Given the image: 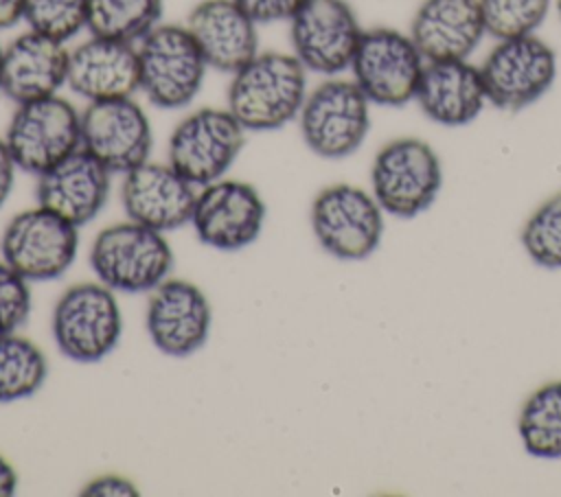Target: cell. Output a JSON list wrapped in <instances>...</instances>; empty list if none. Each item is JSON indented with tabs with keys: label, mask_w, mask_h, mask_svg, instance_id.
I'll return each mask as SVG.
<instances>
[{
	"label": "cell",
	"mask_w": 561,
	"mask_h": 497,
	"mask_svg": "<svg viewBox=\"0 0 561 497\" xmlns=\"http://www.w3.org/2000/svg\"><path fill=\"white\" fill-rule=\"evenodd\" d=\"M414 101L432 123L443 127L473 123L489 103L480 68L467 59L425 61Z\"/></svg>",
	"instance_id": "obj_22"
},
{
	"label": "cell",
	"mask_w": 561,
	"mask_h": 497,
	"mask_svg": "<svg viewBox=\"0 0 561 497\" xmlns=\"http://www.w3.org/2000/svg\"><path fill=\"white\" fill-rule=\"evenodd\" d=\"M164 0H88L90 35L138 44L160 24Z\"/></svg>",
	"instance_id": "obj_26"
},
{
	"label": "cell",
	"mask_w": 561,
	"mask_h": 497,
	"mask_svg": "<svg viewBox=\"0 0 561 497\" xmlns=\"http://www.w3.org/2000/svg\"><path fill=\"white\" fill-rule=\"evenodd\" d=\"M309 217L320 247L340 261L368 258L383 236L381 206L373 193L353 184L322 188Z\"/></svg>",
	"instance_id": "obj_11"
},
{
	"label": "cell",
	"mask_w": 561,
	"mask_h": 497,
	"mask_svg": "<svg viewBox=\"0 0 561 497\" xmlns=\"http://www.w3.org/2000/svg\"><path fill=\"white\" fill-rule=\"evenodd\" d=\"M370 105L353 79L329 77L318 83L296 118L309 151L324 160L353 155L368 136Z\"/></svg>",
	"instance_id": "obj_6"
},
{
	"label": "cell",
	"mask_w": 561,
	"mask_h": 497,
	"mask_svg": "<svg viewBox=\"0 0 561 497\" xmlns=\"http://www.w3.org/2000/svg\"><path fill=\"white\" fill-rule=\"evenodd\" d=\"M522 245L535 265L561 269V190L539 204L526 219Z\"/></svg>",
	"instance_id": "obj_27"
},
{
	"label": "cell",
	"mask_w": 561,
	"mask_h": 497,
	"mask_svg": "<svg viewBox=\"0 0 561 497\" xmlns=\"http://www.w3.org/2000/svg\"><path fill=\"white\" fill-rule=\"evenodd\" d=\"M265 223L259 190L241 180H215L199 186L191 226L197 239L215 250L234 252L254 243Z\"/></svg>",
	"instance_id": "obj_15"
},
{
	"label": "cell",
	"mask_w": 561,
	"mask_h": 497,
	"mask_svg": "<svg viewBox=\"0 0 561 497\" xmlns=\"http://www.w3.org/2000/svg\"><path fill=\"white\" fill-rule=\"evenodd\" d=\"M245 134L228 107H199L173 127L167 162L193 186H206L230 171L245 145Z\"/></svg>",
	"instance_id": "obj_9"
},
{
	"label": "cell",
	"mask_w": 561,
	"mask_h": 497,
	"mask_svg": "<svg viewBox=\"0 0 561 497\" xmlns=\"http://www.w3.org/2000/svg\"><path fill=\"white\" fill-rule=\"evenodd\" d=\"M256 24L289 22L307 0H234Z\"/></svg>",
	"instance_id": "obj_31"
},
{
	"label": "cell",
	"mask_w": 561,
	"mask_h": 497,
	"mask_svg": "<svg viewBox=\"0 0 561 497\" xmlns=\"http://www.w3.org/2000/svg\"><path fill=\"white\" fill-rule=\"evenodd\" d=\"M373 197L383 212L412 219L440 193L443 166L430 142L403 136L386 142L370 166Z\"/></svg>",
	"instance_id": "obj_5"
},
{
	"label": "cell",
	"mask_w": 561,
	"mask_h": 497,
	"mask_svg": "<svg viewBox=\"0 0 561 497\" xmlns=\"http://www.w3.org/2000/svg\"><path fill=\"white\" fill-rule=\"evenodd\" d=\"M18 490V473L13 464L0 453V497H9Z\"/></svg>",
	"instance_id": "obj_35"
},
{
	"label": "cell",
	"mask_w": 561,
	"mask_h": 497,
	"mask_svg": "<svg viewBox=\"0 0 561 497\" xmlns=\"http://www.w3.org/2000/svg\"><path fill=\"white\" fill-rule=\"evenodd\" d=\"M81 149L112 175L140 166L153 149V129L145 107L134 96L88 103L81 109Z\"/></svg>",
	"instance_id": "obj_13"
},
{
	"label": "cell",
	"mask_w": 561,
	"mask_h": 497,
	"mask_svg": "<svg viewBox=\"0 0 561 497\" xmlns=\"http://www.w3.org/2000/svg\"><path fill=\"white\" fill-rule=\"evenodd\" d=\"M48 377L44 350L20 333L0 335V403H15L37 394Z\"/></svg>",
	"instance_id": "obj_25"
},
{
	"label": "cell",
	"mask_w": 561,
	"mask_h": 497,
	"mask_svg": "<svg viewBox=\"0 0 561 497\" xmlns=\"http://www.w3.org/2000/svg\"><path fill=\"white\" fill-rule=\"evenodd\" d=\"M307 92V70L291 53L259 50L230 74L226 107L245 131H274L298 118Z\"/></svg>",
	"instance_id": "obj_1"
},
{
	"label": "cell",
	"mask_w": 561,
	"mask_h": 497,
	"mask_svg": "<svg viewBox=\"0 0 561 497\" xmlns=\"http://www.w3.org/2000/svg\"><path fill=\"white\" fill-rule=\"evenodd\" d=\"M197 186L182 177L169 162H142L127 171L121 184V204L127 219L158 232L191 223Z\"/></svg>",
	"instance_id": "obj_17"
},
{
	"label": "cell",
	"mask_w": 561,
	"mask_h": 497,
	"mask_svg": "<svg viewBox=\"0 0 561 497\" xmlns=\"http://www.w3.org/2000/svg\"><path fill=\"white\" fill-rule=\"evenodd\" d=\"M66 85L88 103L134 96L140 90L136 44L90 35L68 53Z\"/></svg>",
	"instance_id": "obj_18"
},
{
	"label": "cell",
	"mask_w": 561,
	"mask_h": 497,
	"mask_svg": "<svg viewBox=\"0 0 561 497\" xmlns=\"http://www.w3.org/2000/svg\"><path fill=\"white\" fill-rule=\"evenodd\" d=\"M140 92L160 109L191 105L204 88L208 63L186 24H158L138 44Z\"/></svg>",
	"instance_id": "obj_3"
},
{
	"label": "cell",
	"mask_w": 561,
	"mask_h": 497,
	"mask_svg": "<svg viewBox=\"0 0 561 497\" xmlns=\"http://www.w3.org/2000/svg\"><path fill=\"white\" fill-rule=\"evenodd\" d=\"M423 68L425 57L410 33L375 26L362 33L348 70L370 103L401 107L414 101Z\"/></svg>",
	"instance_id": "obj_10"
},
{
	"label": "cell",
	"mask_w": 561,
	"mask_h": 497,
	"mask_svg": "<svg viewBox=\"0 0 561 497\" xmlns=\"http://www.w3.org/2000/svg\"><path fill=\"white\" fill-rule=\"evenodd\" d=\"M213 324V311L206 293L191 280L164 278L149 291L145 326L151 344L169 357H188L197 352Z\"/></svg>",
	"instance_id": "obj_16"
},
{
	"label": "cell",
	"mask_w": 561,
	"mask_h": 497,
	"mask_svg": "<svg viewBox=\"0 0 561 497\" xmlns=\"http://www.w3.org/2000/svg\"><path fill=\"white\" fill-rule=\"evenodd\" d=\"M554 4H557V13H559V20H561V0H554Z\"/></svg>",
	"instance_id": "obj_37"
},
{
	"label": "cell",
	"mask_w": 561,
	"mask_h": 497,
	"mask_svg": "<svg viewBox=\"0 0 561 497\" xmlns=\"http://www.w3.org/2000/svg\"><path fill=\"white\" fill-rule=\"evenodd\" d=\"M112 186V173L85 149H77L59 164L37 175V204L68 219L77 228L96 219Z\"/></svg>",
	"instance_id": "obj_19"
},
{
	"label": "cell",
	"mask_w": 561,
	"mask_h": 497,
	"mask_svg": "<svg viewBox=\"0 0 561 497\" xmlns=\"http://www.w3.org/2000/svg\"><path fill=\"white\" fill-rule=\"evenodd\" d=\"M484 35L478 0H423L410 24L425 61L467 59Z\"/></svg>",
	"instance_id": "obj_23"
},
{
	"label": "cell",
	"mask_w": 561,
	"mask_h": 497,
	"mask_svg": "<svg viewBox=\"0 0 561 497\" xmlns=\"http://www.w3.org/2000/svg\"><path fill=\"white\" fill-rule=\"evenodd\" d=\"M24 22L31 31L66 44L88 28V0H24Z\"/></svg>",
	"instance_id": "obj_29"
},
{
	"label": "cell",
	"mask_w": 561,
	"mask_h": 497,
	"mask_svg": "<svg viewBox=\"0 0 561 497\" xmlns=\"http://www.w3.org/2000/svg\"><path fill=\"white\" fill-rule=\"evenodd\" d=\"M24 22V0H0V31Z\"/></svg>",
	"instance_id": "obj_34"
},
{
	"label": "cell",
	"mask_w": 561,
	"mask_h": 497,
	"mask_svg": "<svg viewBox=\"0 0 561 497\" xmlns=\"http://www.w3.org/2000/svg\"><path fill=\"white\" fill-rule=\"evenodd\" d=\"M50 333L57 350L75 363L105 359L123 333L116 291L101 280L68 287L53 307Z\"/></svg>",
	"instance_id": "obj_4"
},
{
	"label": "cell",
	"mask_w": 561,
	"mask_h": 497,
	"mask_svg": "<svg viewBox=\"0 0 561 497\" xmlns=\"http://www.w3.org/2000/svg\"><path fill=\"white\" fill-rule=\"evenodd\" d=\"M64 42L26 28L2 48V94L15 105L59 94L68 77Z\"/></svg>",
	"instance_id": "obj_20"
},
{
	"label": "cell",
	"mask_w": 561,
	"mask_h": 497,
	"mask_svg": "<svg viewBox=\"0 0 561 497\" xmlns=\"http://www.w3.org/2000/svg\"><path fill=\"white\" fill-rule=\"evenodd\" d=\"M364 28L346 0H307L289 20L291 55L307 72L337 77L351 68Z\"/></svg>",
	"instance_id": "obj_14"
},
{
	"label": "cell",
	"mask_w": 561,
	"mask_h": 497,
	"mask_svg": "<svg viewBox=\"0 0 561 497\" xmlns=\"http://www.w3.org/2000/svg\"><path fill=\"white\" fill-rule=\"evenodd\" d=\"M486 101L504 112H519L539 101L557 79V53L541 37L497 39L480 66Z\"/></svg>",
	"instance_id": "obj_12"
},
{
	"label": "cell",
	"mask_w": 561,
	"mask_h": 497,
	"mask_svg": "<svg viewBox=\"0 0 561 497\" xmlns=\"http://www.w3.org/2000/svg\"><path fill=\"white\" fill-rule=\"evenodd\" d=\"M90 267L103 285L121 293H149L173 267V250L164 232L138 221H118L96 232Z\"/></svg>",
	"instance_id": "obj_2"
},
{
	"label": "cell",
	"mask_w": 561,
	"mask_h": 497,
	"mask_svg": "<svg viewBox=\"0 0 561 497\" xmlns=\"http://www.w3.org/2000/svg\"><path fill=\"white\" fill-rule=\"evenodd\" d=\"M2 44H0V94H2Z\"/></svg>",
	"instance_id": "obj_36"
},
{
	"label": "cell",
	"mask_w": 561,
	"mask_h": 497,
	"mask_svg": "<svg viewBox=\"0 0 561 497\" xmlns=\"http://www.w3.org/2000/svg\"><path fill=\"white\" fill-rule=\"evenodd\" d=\"M186 28L213 70L232 74L259 53V24L234 0L197 2Z\"/></svg>",
	"instance_id": "obj_21"
},
{
	"label": "cell",
	"mask_w": 561,
	"mask_h": 497,
	"mask_svg": "<svg viewBox=\"0 0 561 497\" xmlns=\"http://www.w3.org/2000/svg\"><path fill=\"white\" fill-rule=\"evenodd\" d=\"M4 140L18 169L37 177L81 149V112L59 94L18 103Z\"/></svg>",
	"instance_id": "obj_7"
},
{
	"label": "cell",
	"mask_w": 561,
	"mask_h": 497,
	"mask_svg": "<svg viewBox=\"0 0 561 497\" xmlns=\"http://www.w3.org/2000/svg\"><path fill=\"white\" fill-rule=\"evenodd\" d=\"M31 315V287L0 258V335L18 333Z\"/></svg>",
	"instance_id": "obj_30"
},
{
	"label": "cell",
	"mask_w": 561,
	"mask_h": 497,
	"mask_svg": "<svg viewBox=\"0 0 561 497\" xmlns=\"http://www.w3.org/2000/svg\"><path fill=\"white\" fill-rule=\"evenodd\" d=\"M552 0H478L486 35L511 39L533 35L546 20Z\"/></svg>",
	"instance_id": "obj_28"
},
{
	"label": "cell",
	"mask_w": 561,
	"mask_h": 497,
	"mask_svg": "<svg viewBox=\"0 0 561 497\" xmlns=\"http://www.w3.org/2000/svg\"><path fill=\"white\" fill-rule=\"evenodd\" d=\"M15 171H18V164L7 147L4 136H0V208L11 197V190L15 184Z\"/></svg>",
	"instance_id": "obj_33"
},
{
	"label": "cell",
	"mask_w": 561,
	"mask_h": 497,
	"mask_svg": "<svg viewBox=\"0 0 561 497\" xmlns=\"http://www.w3.org/2000/svg\"><path fill=\"white\" fill-rule=\"evenodd\" d=\"M77 252L79 228L39 204L13 215L0 236L2 261L28 282L57 280Z\"/></svg>",
	"instance_id": "obj_8"
},
{
	"label": "cell",
	"mask_w": 561,
	"mask_h": 497,
	"mask_svg": "<svg viewBox=\"0 0 561 497\" xmlns=\"http://www.w3.org/2000/svg\"><path fill=\"white\" fill-rule=\"evenodd\" d=\"M517 431L526 453L543 460L561 458V381L543 383L524 401Z\"/></svg>",
	"instance_id": "obj_24"
},
{
	"label": "cell",
	"mask_w": 561,
	"mask_h": 497,
	"mask_svg": "<svg viewBox=\"0 0 561 497\" xmlns=\"http://www.w3.org/2000/svg\"><path fill=\"white\" fill-rule=\"evenodd\" d=\"M83 497H129V495H138V488L131 479L118 475V473H103L94 479H90L83 488H81Z\"/></svg>",
	"instance_id": "obj_32"
}]
</instances>
